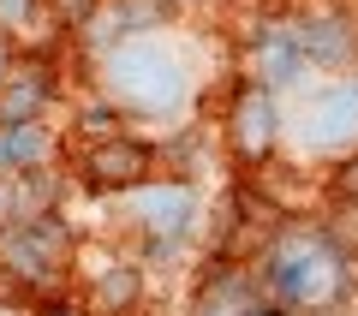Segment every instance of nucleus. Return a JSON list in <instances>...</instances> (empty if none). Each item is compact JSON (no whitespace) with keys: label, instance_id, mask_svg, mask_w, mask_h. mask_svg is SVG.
I'll return each mask as SVG.
<instances>
[{"label":"nucleus","instance_id":"1","mask_svg":"<svg viewBox=\"0 0 358 316\" xmlns=\"http://www.w3.org/2000/svg\"><path fill=\"white\" fill-rule=\"evenodd\" d=\"M251 268L287 316H341L358 292V257L334 239L329 221H281Z\"/></svg>","mask_w":358,"mask_h":316},{"label":"nucleus","instance_id":"2","mask_svg":"<svg viewBox=\"0 0 358 316\" xmlns=\"http://www.w3.org/2000/svg\"><path fill=\"white\" fill-rule=\"evenodd\" d=\"M102 89L126 120H162L185 101V66L167 54V42L138 36L102 54Z\"/></svg>","mask_w":358,"mask_h":316},{"label":"nucleus","instance_id":"3","mask_svg":"<svg viewBox=\"0 0 358 316\" xmlns=\"http://www.w3.org/2000/svg\"><path fill=\"white\" fill-rule=\"evenodd\" d=\"M78 268V239L60 215H42V221H18V227L0 233V275L24 287L36 304L66 299V280Z\"/></svg>","mask_w":358,"mask_h":316},{"label":"nucleus","instance_id":"4","mask_svg":"<svg viewBox=\"0 0 358 316\" xmlns=\"http://www.w3.org/2000/svg\"><path fill=\"white\" fill-rule=\"evenodd\" d=\"M155 167H162V150L138 131H114V138H90L78 143L72 155V173L84 191L96 197H131V191L155 185Z\"/></svg>","mask_w":358,"mask_h":316},{"label":"nucleus","instance_id":"5","mask_svg":"<svg viewBox=\"0 0 358 316\" xmlns=\"http://www.w3.org/2000/svg\"><path fill=\"white\" fill-rule=\"evenodd\" d=\"M227 126H221V138H227V155L245 167V173H257V167L275 161V150H281V108H275V89L251 84V78H233V96H227Z\"/></svg>","mask_w":358,"mask_h":316},{"label":"nucleus","instance_id":"6","mask_svg":"<svg viewBox=\"0 0 358 316\" xmlns=\"http://www.w3.org/2000/svg\"><path fill=\"white\" fill-rule=\"evenodd\" d=\"M126 221H131V233L143 239L150 257H167L197 227V197H192L185 179H155V185H143V191L126 197Z\"/></svg>","mask_w":358,"mask_h":316},{"label":"nucleus","instance_id":"7","mask_svg":"<svg viewBox=\"0 0 358 316\" xmlns=\"http://www.w3.org/2000/svg\"><path fill=\"white\" fill-rule=\"evenodd\" d=\"M78 257L96 268H72V275H84V292H78V304H84L90 316H138L143 299H150V280H143V268L131 263V257L120 251H102L90 257L84 245H78Z\"/></svg>","mask_w":358,"mask_h":316},{"label":"nucleus","instance_id":"8","mask_svg":"<svg viewBox=\"0 0 358 316\" xmlns=\"http://www.w3.org/2000/svg\"><path fill=\"white\" fill-rule=\"evenodd\" d=\"M305 143L334 161L358 150V78H341V84H322L305 96Z\"/></svg>","mask_w":358,"mask_h":316},{"label":"nucleus","instance_id":"9","mask_svg":"<svg viewBox=\"0 0 358 316\" xmlns=\"http://www.w3.org/2000/svg\"><path fill=\"white\" fill-rule=\"evenodd\" d=\"M173 13H179V0H102L72 36L108 54V48H120V42H138V36H150V30H167Z\"/></svg>","mask_w":358,"mask_h":316},{"label":"nucleus","instance_id":"10","mask_svg":"<svg viewBox=\"0 0 358 316\" xmlns=\"http://www.w3.org/2000/svg\"><path fill=\"white\" fill-rule=\"evenodd\" d=\"M54 96H60V72L48 54H13L0 78V126H42Z\"/></svg>","mask_w":358,"mask_h":316},{"label":"nucleus","instance_id":"11","mask_svg":"<svg viewBox=\"0 0 358 316\" xmlns=\"http://www.w3.org/2000/svg\"><path fill=\"white\" fill-rule=\"evenodd\" d=\"M287 30H293V42H299V60L317 66V72H341V66L358 60V18H352V13L322 6V13L293 18Z\"/></svg>","mask_w":358,"mask_h":316},{"label":"nucleus","instance_id":"12","mask_svg":"<svg viewBox=\"0 0 358 316\" xmlns=\"http://www.w3.org/2000/svg\"><path fill=\"white\" fill-rule=\"evenodd\" d=\"M251 84H263V89H281V84H293V78H305V60H299V42H293V30L287 24H257V36H251Z\"/></svg>","mask_w":358,"mask_h":316},{"label":"nucleus","instance_id":"13","mask_svg":"<svg viewBox=\"0 0 358 316\" xmlns=\"http://www.w3.org/2000/svg\"><path fill=\"white\" fill-rule=\"evenodd\" d=\"M54 167L48 126H0V173H36Z\"/></svg>","mask_w":358,"mask_h":316},{"label":"nucleus","instance_id":"14","mask_svg":"<svg viewBox=\"0 0 358 316\" xmlns=\"http://www.w3.org/2000/svg\"><path fill=\"white\" fill-rule=\"evenodd\" d=\"M329 203L346 209V215H358V150L341 155V161L329 167Z\"/></svg>","mask_w":358,"mask_h":316},{"label":"nucleus","instance_id":"15","mask_svg":"<svg viewBox=\"0 0 358 316\" xmlns=\"http://www.w3.org/2000/svg\"><path fill=\"white\" fill-rule=\"evenodd\" d=\"M42 6H48V18H54V24L78 30V24H84L90 13H96V6H102V0H42Z\"/></svg>","mask_w":358,"mask_h":316},{"label":"nucleus","instance_id":"16","mask_svg":"<svg viewBox=\"0 0 358 316\" xmlns=\"http://www.w3.org/2000/svg\"><path fill=\"white\" fill-rule=\"evenodd\" d=\"M36 316H90L78 299H48V304H36Z\"/></svg>","mask_w":358,"mask_h":316}]
</instances>
